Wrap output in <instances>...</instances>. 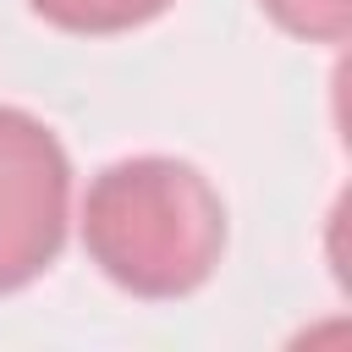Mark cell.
<instances>
[{
  "label": "cell",
  "instance_id": "6da1fadb",
  "mask_svg": "<svg viewBox=\"0 0 352 352\" xmlns=\"http://www.w3.org/2000/svg\"><path fill=\"white\" fill-rule=\"evenodd\" d=\"M82 248L99 275L143 302L192 297L226 253V198L170 154L104 165L82 198Z\"/></svg>",
  "mask_w": 352,
  "mask_h": 352
},
{
  "label": "cell",
  "instance_id": "7a4b0ae2",
  "mask_svg": "<svg viewBox=\"0 0 352 352\" xmlns=\"http://www.w3.org/2000/svg\"><path fill=\"white\" fill-rule=\"evenodd\" d=\"M72 220V160L60 138L16 110L0 104V297L38 280L66 242Z\"/></svg>",
  "mask_w": 352,
  "mask_h": 352
},
{
  "label": "cell",
  "instance_id": "3957f363",
  "mask_svg": "<svg viewBox=\"0 0 352 352\" xmlns=\"http://www.w3.org/2000/svg\"><path fill=\"white\" fill-rule=\"evenodd\" d=\"M33 16H44L60 33L77 38H110V33H132L154 16H165L176 0H28Z\"/></svg>",
  "mask_w": 352,
  "mask_h": 352
},
{
  "label": "cell",
  "instance_id": "277c9868",
  "mask_svg": "<svg viewBox=\"0 0 352 352\" xmlns=\"http://www.w3.org/2000/svg\"><path fill=\"white\" fill-rule=\"evenodd\" d=\"M264 16L308 44H346L352 33V0H258Z\"/></svg>",
  "mask_w": 352,
  "mask_h": 352
}]
</instances>
